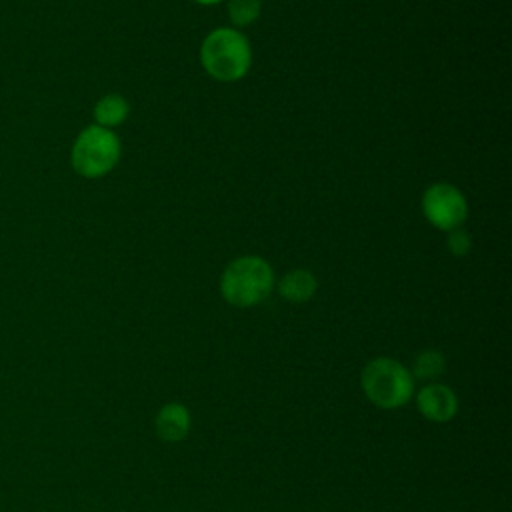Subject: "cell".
Segmentation results:
<instances>
[{
  "mask_svg": "<svg viewBox=\"0 0 512 512\" xmlns=\"http://www.w3.org/2000/svg\"><path fill=\"white\" fill-rule=\"evenodd\" d=\"M364 396L382 410L406 406L414 396L412 372L394 358L378 356L370 360L360 374Z\"/></svg>",
  "mask_w": 512,
  "mask_h": 512,
  "instance_id": "obj_3",
  "label": "cell"
},
{
  "mask_svg": "<svg viewBox=\"0 0 512 512\" xmlns=\"http://www.w3.org/2000/svg\"><path fill=\"white\" fill-rule=\"evenodd\" d=\"M422 212L434 228L450 232L464 224L468 216V202L454 184L436 182L422 194Z\"/></svg>",
  "mask_w": 512,
  "mask_h": 512,
  "instance_id": "obj_5",
  "label": "cell"
},
{
  "mask_svg": "<svg viewBox=\"0 0 512 512\" xmlns=\"http://www.w3.org/2000/svg\"><path fill=\"white\" fill-rule=\"evenodd\" d=\"M316 288H318V282H316V276L310 272V270H304V268H296V270H290L288 274H284L278 282V292L284 300L288 302H308L314 294H316Z\"/></svg>",
  "mask_w": 512,
  "mask_h": 512,
  "instance_id": "obj_8",
  "label": "cell"
},
{
  "mask_svg": "<svg viewBox=\"0 0 512 512\" xmlns=\"http://www.w3.org/2000/svg\"><path fill=\"white\" fill-rule=\"evenodd\" d=\"M192 426V418L190 412L184 404L180 402H168L164 404L154 420V428L158 438L166 440V442H180L188 436Z\"/></svg>",
  "mask_w": 512,
  "mask_h": 512,
  "instance_id": "obj_7",
  "label": "cell"
},
{
  "mask_svg": "<svg viewBox=\"0 0 512 512\" xmlns=\"http://www.w3.org/2000/svg\"><path fill=\"white\" fill-rule=\"evenodd\" d=\"M446 246H448V250L454 256H466L470 252V248H472V238H470V234L466 230L456 228V230L448 232Z\"/></svg>",
  "mask_w": 512,
  "mask_h": 512,
  "instance_id": "obj_12",
  "label": "cell"
},
{
  "mask_svg": "<svg viewBox=\"0 0 512 512\" xmlns=\"http://www.w3.org/2000/svg\"><path fill=\"white\" fill-rule=\"evenodd\" d=\"M194 2L204 4V6H210V4H218V2H222V0H194Z\"/></svg>",
  "mask_w": 512,
  "mask_h": 512,
  "instance_id": "obj_13",
  "label": "cell"
},
{
  "mask_svg": "<svg viewBox=\"0 0 512 512\" xmlns=\"http://www.w3.org/2000/svg\"><path fill=\"white\" fill-rule=\"evenodd\" d=\"M200 62L208 76L220 82H236L250 70L252 48L242 30L234 26L214 28L202 40Z\"/></svg>",
  "mask_w": 512,
  "mask_h": 512,
  "instance_id": "obj_1",
  "label": "cell"
},
{
  "mask_svg": "<svg viewBox=\"0 0 512 512\" xmlns=\"http://www.w3.org/2000/svg\"><path fill=\"white\" fill-rule=\"evenodd\" d=\"M416 406L430 422H450L458 414V396L440 382H428L416 392Z\"/></svg>",
  "mask_w": 512,
  "mask_h": 512,
  "instance_id": "obj_6",
  "label": "cell"
},
{
  "mask_svg": "<svg viewBox=\"0 0 512 512\" xmlns=\"http://www.w3.org/2000/svg\"><path fill=\"white\" fill-rule=\"evenodd\" d=\"M130 112V106H128V100L122 96V94H106L102 96L96 106H94V120L98 126H104V128H114V126H120L126 116Z\"/></svg>",
  "mask_w": 512,
  "mask_h": 512,
  "instance_id": "obj_9",
  "label": "cell"
},
{
  "mask_svg": "<svg viewBox=\"0 0 512 512\" xmlns=\"http://www.w3.org/2000/svg\"><path fill=\"white\" fill-rule=\"evenodd\" d=\"M260 10L262 0H228V18L238 30L258 20Z\"/></svg>",
  "mask_w": 512,
  "mask_h": 512,
  "instance_id": "obj_11",
  "label": "cell"
},
{
  "mask_svg": "<svg viewBox=\"0 0 512 512\" xmlns=\"http://www.w3.org/2000/svg\"><path fill=\"white\" fill-rule=\"evenodd\" d=\"M274 288V270L260 256L234 258L220 276L222 298L236 308H250L264 302Z\"/></svg>",
  "mask_w": 512,
  "mask_h": 512,
  "instance_id": "obj_2",
  "label": "cell"
},
{
  "mask_svg": "<svg viewBox=\"0 0 512 512\" xmlns=\"http://www.w3.org/2000/svg\"><path fill=\"white\" fill-rule=\"evenodd\" d=\"M446 370V358L440 350H422L414 362H412V376L414 380H424V382H434L436 378H440Z\"/></svg>",
  "mask_w": 512,
  "mask_h": 512,
  "instance_id": "obj_10",
  "label": "cell"
},
{
  "mask_svg": "<svg viewBox=\"0 0 512 512\" xmlns=\"http://www.w3.org/2000/svg\"><path fill=\"white\" fill-rule=\"evenodd\" d=\"M120 140L104 126H86L72 146V168L84 178L106 176L120 160Z\"/></svg>",
  "mask_w": 512,
  "mask_h": 512,
  "instance_id": "obj_4",
  "label": "cell"
}]
</instances>
